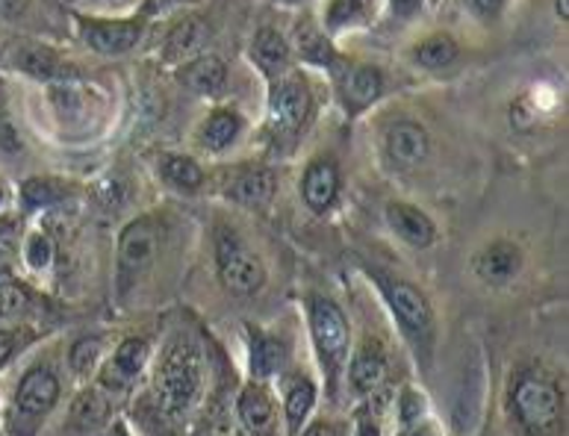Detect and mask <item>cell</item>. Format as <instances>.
Wrapping results in <instances>:
<instances>
[{
	"mask_svg": "<svg viewBox=\"0 0 569 436\" xmlns=\"http://www.w3.org/2000/svg\"><path fill=\"white\" fill-rule=\"evenodd\" d=\"M154 389H157L159 407L169 415H183L190 407H195L201 389H204L201 354L190 343L171 345L166 357L159 360Z\"/></svg>",
	"mask_w": 569,
	"mask_h": 436,
	"instance_id": "1",
	"label": "cell"
},
{
	"mask_svg": "<svg viewBox=\"0 0 569 436\" xmlns=\"http://www.w3.org/2000/svg\"><path fill=\"white\" fill-rule=\"evenodd\" d=\"M60 401V377L48 366H33L12 393L10 427L15 436H33L44 415Z\"/></svg>",
	"mask_w": 569,
	"mask_h": 436,
	"instance_id": "2",
	"label": "cell"
},
{
	"mask_svg": "<svg viewBox=\"0 0 569 436\" xmlns=\"http://www.w3.org/2000/svg\"><path fill=\"white\" fill-rule=\"evenodd\" d=\"M310 331L327 381L337 384L348 360V322L331 298H310Z\"/></svg>",
	"mask_w": 569,
	"mask_h": 436,
	"instance_id": "3",
	"label": "cell"
},
{
	"mask_svg": "<svg viewBox=\"0 0 569 436\" xmlns=\"http://www.w3.org/2000/svg\"><path fill=\"white\" fill-rule=\"evenodd\" d=\"M510 405H514L519 425L531 431V434L552 431L560 422V413H564L560 389L546 377H538V374L519 377L514 393H510Z\"/></svg>",
	"mask_w": 569,
	"mask_h": 436,
	"instance_id": "4",
	"label": "cell"
},
{
	"mask_svg": "<svg viewBox=\"0 0 569 436\" xmlns=\"http://www.w3.org/2000/svg\"><path fill=\"white\" fill-rule=\"evenodd\" d=\"M216 260H219V278H222L224 290H231L233 295H254L263 290V260L233 230H219Z\"/></svg>",
	"mask_w": 569,
	"mask_h": 436,
	"instance_id": "5",
	"label": "cell"
},
{
	"mask_svg": "<svg viewBox=\"0 0 569 436\" xmlns=\"http://www.w3.org/2000/svg\"><path fill=\"white\" fill-rule=\"evenodd\" d=\"M159 236H163V230L154 218H139L121 230V240H118V283H121V290L133 286L139 274L154 262Z\"/></svg>",
	"mask_w": 569,
	"mask_h": 436,
	"instance_id": "6",
	"label": "cell"
},
{
	"mask_svg": "<svg viewBox=\"0 0 569 436\" xmlns=\"http://www.w3.org/2000/svg\"><path fill=\"white\" fill-rule=\"evenodd\" d=\"M310 113V89L298 74H281L269 94V125L274 133H296Z\"/></svg>",
	"mask_w": 569,
	"mask_h": 436,
	"instance_id": "7",
	"label": "cell"
},
{
	"mask_svg": "<svg viewBox=\"0 0 569 436\" xmlns=\"http://www.w3.org/2000/svg\"><path fill=\"white\" fill-rule=\"evenodd\" d=\"M77 27L83 42L92 51L104 53V56H121V53L133 51L142 39V22L139 18H83L77 15Z\"/></svg>",
	"mask_w": 569,
	"mask_h": 436,
	"instance_id": "8",
	"label": "cell"
},
{
	"mask_svg": "<svg viewBox=\"0 0 569 436\" xmlns=\"http://www.w3.org/2000/svg\"><path fill=\"white\" fill-rule=\"evenodd\" d=\"M384 295H387V302H390L401 328L411 333L413 339H422V336L428 339L431 336V304H428V298L416 286L404 281H384Z\"/></svg>",
	"mask_w": 569,
	"mask_h": 436,
	"instance_id": "9",
	"label": "cell"
},
{
	"mask_svg": "<svg viewBox=\"0 0 569 436\" xmlns=\"http://www.w3.org/2000/svg\"><path fill=\"white\" fill-rule=\"evenodd\" d=\"M384 145L396 166H419L431 154V136L416 121H396L384 133Z\"/></svg>",
	"mask_w": 569,
	"mask_h": 436,
	"instance_id": "10",
	"label": "cell"
},
{
	"mask_svg": "<svg viewBox=\"0 0 569 436\" xmlns=\"http://www.w3.org/2000/svg\"><path fill=\"white\" fill-rule=\"evenodd\" d=\"M387 225L411 248H431L437 242V228H434L431 218L425 216L419 207L404 204V201H390L387 204Z\"/></svg>",
	"mask_w": 569,
	"mask_h": 436,
	"instance_id": "11",
	"label": "cell"
},
{
	"mask_svg": "<svg viewBox=\"0 0 569 436\" xmlns=\"http://www.w3.org/2000/svg\"><path fill=\"white\" fill-rule=\"evenodd\" d=\"M519 269H522V251L510 240L490 242L475 257V274L490 286L507 283Z\"/></svg>",
	"mask_w": 569,
	"mask_h": 436,
	"instance_id": "12",
	"label": "cell"
},
{
	"mask_svg": "<svg viewBox=\"0 0 569 436\" xmlns=\"http://www.w3.org/2000/svg\"><path fill=\"white\" fill-rule=\"evenodd\" d=\"M339 195V168L334 159H313L301 177V197L313 213H325Z\"/></svg>",
	"mask_w": 569,
	"mask_h": 436,
	"instance_id": "13",
	"label": "cell"
},
{
	"mask_svg": "<svg viewBox=\"0 0 569 436\" xmlns=\"http://www.w3.org/2000/svg\"><path fill=\"white\" fill-rule=\"evenodd\" d=\"M151 360V345L148 339H139V336H130L125 343L118 345L116 354H113V360L104 369V384L109 389H125L137 381L142 369L148 366Z\"/></svg>",
	"mask_w": 569,
	"mask_h": 436,
	"instance_id": "14",
	"label": "cell"
},
{
	"mask_svg": "<svg viewBox=\"0 0 569 436\" xmlns=\"http://www.w3.org/2000/svg\"><path fill=\"white\" fill-rule=\"evenodd\" d=\"M12 68L33 77V80H68L75 68L60 60V53L42 44H18L12 53Z\"/></svg>",
	"mask_w": 569,
	"mask_h": 436,
	"instance_id": "15",
	"label": "cell"
},
{
	"mask_svg": "<svg viewBox=\"0 0 569 436\" xmlns=\"http://www.w3.org/2000/svg\"><path fill=\"white\" fill-rule=\"evenodd\" d=\"M380 92H384V74L375 65H351L342 77V101L351 115L375 104Z\"/></svg>",
	"mask_w": 569,
	"mask_h": 436,
	"instance_id": "16",
	"label": "cell"
},
{
	"mask_svg": "<svg viewBox=\"0 0 569 436\" xmlns=\"http://www.w3.org/2000/svg\"><path fill=\"white\" fill-rule=\"evenodd\" d=\"M240 419H243L245 431L251 436H274L277 427V413H274L272 395L266 393L260 384H248L240 395Z\"/></svg>",
	"mask_w": 569,
	"mask_h": 436,
	"instance_id": "17",
	"label": "cell"
},
{
	"mask_svg": "<svg viewBox=\"0 0 569 436\" xmlns=\"http://www.w3.org/2000/svg\"><path fill=\"white\" fill-rule=\"evenodd\" d=\"M178 80L192 92L219 94L228 84V68L216 53H201V56L186 60V65H180Z\"/></svg>",
	"mask_w": 569,
	"mask_h": 436,
	"instance_id": "18",
	"label": "cell"
},
{
	"mask_svg": "<svg viewBox=\"0 0 569 436\" xmlns=\"http://www.w3.org/2000/svg\"><path fill=\"white\" fill-rule=\"evenodd\" d=\"M207 36H210V27L204 18L198 15H186L180 18L174 27L166 36V44H163V56L171 60V63H180V60H192L195 53L204 51L207 44Z\"/></svg>",
	"mask_w": 569,
	"mask_h": 436,
	"instance_id": "19",
	"label": "cell"
},
{
	"mask_svg": "<svg viewBox=\"0 0 569 436\" xmlns=\"http://www.w3.org/2000/svg\"><path fill=\"white\" fill-rule=\"evenodd\" d=\"M251 63L260 68V72L269 77V80H277L281 74H286V65H289V44L277 30L272 27H263L251 39Z\"/></svg>",
	"mask_w": 569,
	"mask_h": 436,
	"instance_id": "20",
	"label": "cell"
},
{
	"mask_svg": "<svg viewBox=\"0 0 569 436\" xmlns=\"http://www.w3.org/2000/svg\"><path fill=\"white\" fill-rule=\"evenodd\" d=\"M384 374H387V357L375 343L363 345L354 354L351 369H348V377H351V384H354L358 393H375L380 381H384Z\"/></svg>",
	"mask_w": 569,
	"mask_h": 436,
	"instance_id": "21",
	"label": "cell"
},
{
	"mask_svg": "<svg viewBox=\"0 0 569 436\" xmlns=\"http://www.w3.org/2000/svg\"><path fill=\"white\" fill-rule=\"evenodd\" d=\"M228 197L243 204V207H266L274 197V175L266 168L257 171H245L228 187Z\"/></svg>",
	"mask_w": 569,
	"mask_h": 436,
	"instance_id": "22",
	"label": "cell"
},
{
	"mask_svg": "<svg viewBox=\"0 0 569 436\" xmlns=\"http://www.w3.org/2000/svg\"><path fill=\"white\" fill-rule=\"evenodd\" d=\"M461 56V48L454 42L449 33H434L428 39H422L416 48H413V63L428 68V72H440V68H449Z\"/></svg>",
	"mask_w": 569,
	"mask_h": 436,
	"instance_id": "23",
	"label": "cell"
},
{
	"mask_svg": "<svg viewBox=\"0 0 569 436\" xmlns=\"http://www.w3.org/2000/svg\"><path fill=\"white\" fill-rule=\"evenodd\" d=\"M243 130V118L231 110H216L210 118L201 125V142L207 151H224Z\"/></svg>",
	"mask_w": 569,
	"mask_h": 436,
	"instance_id": "24",
	"label": "cell"
},
{
	"mask_svg": "<svg viewBox=\"0 0 569 436\" xmlns=\"http://www.w3.org/2000/svg\"><path fill=\"white\" fill-rule=\"evenodd\" d=\"M159 175L166 177L171 187L183 189V192H195L204 183V171H201V166L192 156L166 154L159 159Z\"/></svg>",
	"mask_w": 569,
	"mask_h": 436,
	"instance_id": "25",
	"label": "cell"
},
{
	"mask_svg": "<svg viewBox=\"0 0 569 436\" xmlns=\"http://www.w3.org/2000/svg\"><path fill=\"white\" fill-rule=\"evenodd\" d=\"M296 48H298V53H301V60H307V63H313V65L334 63V48H331V39H327V33L319 30L313 22L298 24Z\"/></svg>",
	"mask_w": 569,
	"mask_h": 436,
	"instance_id": "26",
	"label": "cell"
},
{
	"mask_svg": "<svg viewBox=\"0 0 569 436\" xmlns=\"http://www.w3.org/2000/svg\"><path fill=\"white\" fill-rule=\"evenodd\" d=\"M316 405V386L310 384L307 377H298L296 384L289 386V393H286V425H289V434L296 436L305 425V419L310 415Z\"/></svg>",
	"mask_w": 569,
	"mask_h": 436,
	"instance_id": "27",
	"label": "cell"
},
{
	"mask_svg": "<svg viewBox=\"0 0 569 436\" xmlns=\"http://www.w3.org/2000/svg\"><path fill=\"white\" fill-rule=\"evenodd\" d=\"M286 348L284 343H277L269 333H257L251 343V369L257 377H269L274 374L281 366H284Z\"/></svg>",
	"mask_w": 569,
	"mask_h": 436,
	"instance_id": "28",
	"label": "cell"
},
{
	"mask_svg": "<svg viewBox=\"0 0 569 436\" xmlns=\"http://www.w3.org/2000/svg\"><path fill=\"white\" fill-rule=\"evenodd\" d=\"M72 422H75L80 431H92V427H101L106 422V401L95 389H86L80 398L72 407Z\"/></svg>",
	"mask_w": 569,
	"mask_h": 436,
	"instance_id": "29",
	"label": "cell"
},
{
	"mask_svg": "<svg viewBox=\"0 0 569 436\" xmlns=\"http://www.w3.org/2000/svg\"><path fill=\"white\" fill-rule=\"evenodd\" d=\"M363 18H366V0H327V30H346V27H354Z\"/></svg>",
	"mask_w": 569,
	"mask_h": 436,
	"instance_id": "30",
	"label": "cell"
},
{
	"mask_svg": "<svg viewBox=\"0 0 569 436\" xmlns=\"http://www.w3.org/2000/svg\"><path fill=\"white\" fill-rule=\"evenodd\" d=\"M65 195V189L56 183V180H44V177H33V180H27L22 187V201L24 207H51V204H56L60 197Z\"/></svg>",
	"mask_w": 569,
	"mask_h": 436,
	"instance_id": "31",
	"label": "cell"
},
{
	"mask_svg": "<svg viewBox=\"0 0 569 436\" xmlns=\"http://www.w3.org/2000/svg\"><path fill=\"white\" fill-rule=\"evenodd\" d=\"M24 151V139L15 127V118L10 113V104H7V94H3V86H0V154H22Z\"/></svg>",
	"mask_w": 569,
	"mask_h": 436,
	"instance_id": "32",
	"label": "cell"
},
{
	"mask_svg": "<svg viewBox=\"0 0 569 436\" xmlns=\"http://www.w3.org/2000/svg\"><path fill=\"white\" fill-rule=\"evenodd\" d=\"M53 257V245L44 233H33L27 245H24V260L30 269H48Z\"/></svg>",
	"mask_w": 569,
	"mask_h": 436,
	"instance_id": "33",
	"label": "cell"
},
{
	"mask_svg": "<svg viewBox=\"0 0 569 436\" xmlns=\"http://www.w3.org/2000/svg\"><path fill=\"white\" fill-rule=\"evenodd\" d=\"M72 369L80 374L92 372V366L101 360V343L98 339H80V343L72 345Z\"/></svg>",
	"mask_w": 569,
	"mask_h": 436,
	"instance_id": "34",
	"label": "cell"
},
{
	"mask_svg": "<svg viewBox=\"0 0 569 436\" xmlns=\"http://www.w3.org/2000/svg\"><path fill=\"white\" fill-rule=\"evenodd\" d=\"M27 304V295L18 283H12L10 278L0 274V312L10 316V312H18Z\"/></svg>",
	"mask_w": 569,
	"mask_h": 436,
	"instance_id": "35",
	"label": "cell"
},
{
	"mask_svg": "<svg viewBox=\"0 0 569 436\" xmlns=\"http://www.w3.org/2000/svg\"><path fill=\"white\" fill-rule=\"evenodd\" d=\"M425 0H390V12L396 18H411L416 12L422 10Z\"/></svg>",
	"mask_w": 569,
	"mask_h": 436,
	"instance_id": "36",
	"label": "cell"
},
{
	"mask_svg": "<svg viewBox=\"0 0 569 436\" xmlns=\"http://www.w3.org/2000/svg\"><path fill=\"white\" fill-rule=\"evenodd\" d=\"M30 0H0V18H22Z\"/></svg>",
	"mask_w": 569,
	"mask_h": 436,
	"instance_id": "37",
	"label": "cell"
},
{
	"mask_svg": "<svg viewBox=\"0 0 569 436\" xmlns=\"http://www.w3.org/2000/svg\"><path fill=\"white\" fill-rule=\"evenodd\" d=\"M15 354V333L0 331V366H7Z\"/></svg>",
	"mask_w": 569,
	"mask_h": 436,
	"instance_id": "38",
	"label": "cell"
},
{
	"mask_svg": "<svg viewBox=\"0 0 569 436\" xmlns=\"http://www.w3.org/2000/svg\"><path fill=\"white\" fill-rule=\"evenodd\" d=\"M473 3H475V10L481 12L484 18H495L499 12L505 10L507 0H473Z\"/></svg>",
	"mask_w": 569,
	"mask_h": 436,
	"instance_id": "39",
	"label": "cell"
},
{
	"mask_svg": "<svg viewBox=\"0 0 569 436\" xmlns=\"http://www.w3.org/2000/svg\"><path fill=\"white\" fill-rule=\"evenodd\" d=\"M358 427L360 436H380V425L375 422V415H360Z\"/></svg>",
	"mask_w": 569,
	"mask_h": 436,
	"instance_id": "40",
	"label": "cell"
},
{
	"mask_svg": "<svg viewBox=\"0 0 569 436\" xmlns=\"http://www.w3.org/2000/svg\"><path fill=\"white\" fill-rule=\"evenodd\" d=\"M305 436H337V431H334V425H327V422H313L305 431Z\"/></svg>",
	"mask_w": 569,
	"mask_h": 436,
	"instance_id": "41",
	"label": "cell"
},
{
	"mask_svg": "<svg viewBox=\"0 0 569 436\" xmlns=\"http://www.w3.org/2000/svg\"><path fill=\"white\" fill-rule=\"evenodd\" d=\"M174 3H180V0H148V10L151 12L169 10V7H174Z\"/></svg>",
	"mask_w": 569,
	"mask_h": 436,
	"instance_id": "42",
	"label": "cell"
},
{
	"mask_svg": "<svg viewBox=\"0 0 569 436\" xmlns=\"http://www.w3.org/2000/svg\"><path fill=\"white\" fill-rule=\"evenodd\" d=\"M555 3H558V18H564V22H567L569 18V10H567L569 0H555Z\"/></svg>",
	"mask_w": 569,
	"mask_h": 436,
	"instance_id": "43",
	"label": "cell"
},
{
	"mask_svg": "<svg viewBox=\"0 0 569 436\" xmlns=\"http://www.w3.org/2000/svg\"><path fill=\"white\" fill-rule=\"evenodd\" d=\"M109 436H127V431H125V427H121V425H118L116 431H113V434H109Z\"/></svg>",
	"mask_w": 569,
	"mask_h": 436,
	"instance_id": "44",
	"label": "cell"
},
{
	"mask_svg": "<svg viewBox=\"0 0 569 436\" xmlns=\"http://www.w3.org/2000/svg\"><path fill=\"white\" fill-rule=\"evenodd\" d=\"M0 204H3V189H0Z\"/></svg>",
	"mask_w": 569,
	"mask_h": 436,
	"instance_id": "45",
	"label": "cell"
}]
</instances>
